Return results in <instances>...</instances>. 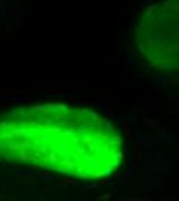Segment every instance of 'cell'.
I'll list each match as a JSON object with an SVG mask.
<instances>
[{
    "label": "cell",
    "instance_id": "cell-2",
    "mask_svg": "<svg viewBox=\"0 0 179 201\" xmlns=\"http://www.w3.org/2000/svg\"><path fill=\"white\" fill-rule=\"evenodd\" d=\"M136 49L151 70H179V0L148 6L136 27Z\"/></svg>",
    "mask_w": 179,
    "mask_h": 201
},
{
    "label": "cell",
    "instance_id": "cell-1",
    "mask_svg": "<svg viewBox=\"0 0 179 201\" xmlns=\"http://www.w3.org/2000/svg\"><path fill=\"white\" fill-rule=\"evenodd\" d=\"M0 161L100 180L120 167L124 141L110 119L85 107H17L0 113Z\"/></svg>",
    "mask_w": 179,
    "mask_h": 201
}]
</instances>
